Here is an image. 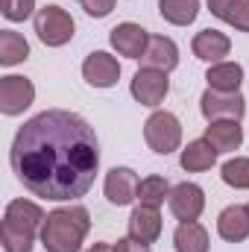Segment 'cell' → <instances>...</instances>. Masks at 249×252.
<instances>
[{"instance_id":"6da1fadb","label":"cell","mask_w":249,"mask_h":252,"mask_svg":"<svg viewBox=\"0 0 249 252\" xmlns=\"http://www.w3.org/2000/svg\"><path fill=\"white\" fill-rule=\"evenodd\" d=\"M9 161L32 196L53 202L79 199L91 190L100 170L97 132L73 112L47 109L18 129Z\"/></svg>"},{"instance_id":"7a4b0ae2","label":"cell","mask_w":249,"mask_h":252,"mask_svg":"<svg viewBox=\"0 0 249 252\" xmlns=\"http://www.w3.org/2000/svg\"><path fill=\"white\" fill-rule=\"evenodd\" d=\"M91 229V214L82 205L53 208L41 226V247L47 252H79Z\"/></svg>"},{"instance_id":"3957f363","label":"cell","mask_w":249,"mask_h":252,"mask_svg":"<svg viewBox=\"0 0 249 252\" xmlns=\"http://www.w3.org/2000/svg\"><path fill=\"white\" fill-rule=\"evenodd\" d=\"M44 217L47 214L41 211V205L30 199H12L3 211V226H0L3 252H32L35 238H41Z\"/></svg>"},{"instance_id":"277c9868","label":"cell","mask_w":249,"mask_h":252,"mask_svg":"<svg viewBox=\"0 0 249 252\" xmlns=\"http://www.w3.org/2000/svg\"><path fill=\"white\" fill-rule=\"evenodd\" d=\"M144 141L153 153L170 156L182 147V124L173 112H153L144 124Z\"/></svg>"},{"instance_id":"5b68a950","label":"cell","mask_w":249,"mask_h":252,"mask_svg":"<svg viewBox=\"0 0 249 252\" xmlns=\"http://www.w3.org/2000/svg\"><path fill=\"white\" fill-rule=\"evenodd\" d=\"M73 30H76V24H73L70 12L62 9V6H53L50 3V6H44V9L35 12V32H38V38L47 47H62V44H67L73 38Z\"/></svg>"},{"instance_id":"8992f818","label":"cell","mask_w":249,"mask_h":252,"mask_svg":"<svg viewBox=\"0 0 249 252\" xmlns=\"http://www.w3.org/2000/svg\"><path fill=\"white\" fill-rule=\"evenodd\" d=\"M199 112L208 124L211 121H244L247 100H244L241 91H214V88H208L199 97Z\"/></svg>"},{"instance_id":"52a82bcc","label":"cell","mask_w":249,"mask_h":252,"mask_svg":"<svg viewBox=\"0 0 249 252\" xmlns=\"http://www.w3.org/2000/svg\"><path fill=\"white\" fill-rule=\"evenodd\" d=\"M132 97L141 103V106H150L156 109L158 103H164L167 91H170V79L164 70H156V67H141L135 76H132V85H129Z\"/></svg>"},{"instance_id":"ba28073f","label":"cell","mask_w":249,"mask_h":252,"mask_svg":"<svg viewBox=\"0 0 249 252\" xmlns=\"http://www.w3.org/2000/svg\"><path fill=\"white\" fill-rule=\"evenodd\" d=\"M35 100V85L27 76H3L0 79V112L6 118L21 115L24 109H30Z\"/></svg>"},{"instance_id":"9c48e42d","label":"cell","mask_w":249,"mask_h":252,"mask_svg":"<svg viewBox=\"0 0 249 252\" xmlns=\"http://www.w3.org/2000/svg\"><path fill=\"white\" fill-rule=\"evenodd\" d=\"M170 211L179 223L187 220H199L202 208H205V190L196 182H179L176 188H170Z\"/></svg>"},{"instance_id":"30bf717a","label":"cell","mask_w":249,"mask_h":252,"mask_svg":"<svg viewBox=\"0 0 249 252\" xmlns=\"http://www.w3.org/2000/svg\"><path fill=\"white\" fill-rule=\"evenodd\" d=\"M138 185H141V179H138V173H135L132 167H112V170L106 173L103 193H106V199H109L112 205L124 208V205H129V202L138 199Z\"/></svg>"},{"instance_id":"8fae6325","label":"cell","mask_w":249,"mask_h":252,"mask_svg":"<svg viewBox=\"0 0 249 252\" xmlns=\"http://www.w3.org/2000/svg\"><path fill=\"white\" fill-rule=\"evenodd\" d=\"M82 76H85V82L94 85V88H112V85H118V79H121V62H118L112 53H106V50H94V53L82 62Z\"/></svg>"},{"instance_id":"7c38bea8","label":"cell","mask_w":249,"mask_h":252,"mask_svg":"<svg viewBox=\"0 0 249 252\" xmlns=\"http://www.w3.org/2000/svg\"><path fill=\"white\" fill-rule=\"evenodd\" d=\"M112 47L118 50V56H126V59H141L147 53V44H150V32L141 27V24H132V21H124L112 30L109 35Z\"/></svg>"},{"instance_id":"4fadbf2b","label":"cell","mask_w":249,"mask_h":252,"mask_svg":"<svg viewBox=\"0 0 249 252\" xmlns=\"http://www.w3.org/2000/svg\"><path fill=\"white\" fill-rule=\"evenodd\" d=\"M190 50H193L196 59H202L208 64H217V62H223V56H229L232 38L226 32H220V30H202V32L193 35Z\"/></svg>"},{"instance_id":"5bb4252c","label":"cell","mask_w":249,"mask_h":252,"mask_svg":"<svg viewBox=\"0 0 249 252\" xmlns=\"http://www.w3.org/2000/svg\"><path fill=\"white\" fill-rule=\"evenodd\" d=\"M144 67H156V70H176L179 67V47L173 38L167 35H150V44H147V53L141 56Z\"/></svg>"},{"instance_id":"9a60e30c","label":"cell","mask_w":249,"mask_h":252,"mask_svg":"<svg viewBox=\"0 0 249 252\" xmlns=\"http://www.w3.org/2000/svg\"><path fill=\"white\" fill-rule=\"evenodd\" d=\"M217 235L229 244H241L249 238V205H229L217 217Z\"/></svg>"},{"instance_id":"2e32d148","label":"cell","mask_w":249,"mask_h":252,"mask_svg":"<svg viewBox=\"0 0 249 252\" xmlns=\"http://www.w3.org/2000/svg\"><path fill=\"white\" fill-rule=\"evenodd\" d=\"M161 235V214L153 205H138L129 214V238L141 244H156Z\"/></svg>"},{"instance_id":"e0dca14e","label":"cell","mask_w":249,"mask_h":252,"mask_svg":"<svg viewBox=\"0 0 249 252\" xmlns=\"http://www.w3.org/2000/svg\"><path fill=\"white\" fill-rule=\"evenodd\" d=\"M205 141L217 153H235L244 144V126L241 121H211L205 126Z\"/></svg>"},{"instance_id":"ac0fdd59","label":"cell","mask_w":249,"mask_h":252,"mask_svg":"<svg viewBox=\"0 0 249 252\" xmlns=\"http://www.w3.org/2000/svg\"><path fill=\"white\" fill-rule=\"evenodd\" d=\"M217 156H220V153H217L205 138H196V141H190L185 150H182L179 164H182V170H187V173H202V170H211V167H214Z\"/></svg>"},{"instance_id":"d6986e66","label":"cell","mask_w":249,"mask_h":252,"mask_svg":"<svg viewBox=\"0 0 249 252\" xmlns=\"http://www.w3.org/2000/svg\"><path fill=\"white\" fill-rule=\"evenodd\" d=\"M211 15L226 21L229 27L249 32V0H205Z\"/></svg>"},{"instance_id":"ffe728a7","label":"cell","mask_w":249,"mask_h":252,"mask_svg":"<svg viewBox=\"0 0 249 252\" xmlns=\"http://www.w3.org/2000/svg\"><path fill=\"white\" fill-rule=\"evenodd\" d=\"M173 247L176 252H208V232L202 223L196 220H187V223H179L176 232H173Z\"/></svg>"},{"instance_id":"44dd1931","label":"cell","mask_w":249,"mask_h":252,"mask_svg":"<svg viewBox=\"0 0 249 252\" xmlns=\"http://www.w3.org/2000/svg\"><path fill=\"white\" fill-rule=\"evenodd\" d=\"M205 79H208V88H214V91H241V82H244V64L217 62V64L208 67Z\"/></svg>"},{"instance_id":"7402d4cb","label":"cell","mask_w":249,"mask_h":252,"mask_svg":"<svg viewBox=\"0 0 249 252\" xmlns=\"http://www.w3.org/2000/svg\"><path fill=\"white\" fill-rule=\"evenodd\" d=\"M158 12L167 24L173 27H187L199 15V0H158Z\"/></svg>"},{"instance_id":"603a6c76","label":"cell","mask_w":249,"mask_h":252,"mask_svg":"<svg viewBox=\"0 0 249 252\" xmlns=\"http://www.w3.org/2000/svg\"><path fill=\"white\" fill-rule=\"evenodd\" d=\"M27 56H30L27 38L15 30H0V64L12 67V64H21Z\"/></svg>"},{"instance_id":"cb8c5ba5","label":"cell","mask_w":249,"mask_h":252,"mask_svg":"<svg viewBox=\"0 0 249 252\" xmlns=\"http://www.w3.org/2000/svg\"><path fill=\"white\" fill-rule=\"evenodd\" d=\"M164 199H170V185H167L164 176H147V179H141V185H138V202L141 205L161 208Z\"/></svg>"},{"instance_id":"d4e9b609","label":"cell","mask_w":249,"mask_h":252,"mask_svg":"<svg viewBox=\"0 0 249 252\" xmlns=\"http://www.w3.org/2000/svg\"><path fill=\"white\" fill-rule=\"evenodd\" d=\"M220 179L229 185V188H238V190H249V158H229L220 170Z\"/></svg>"},{"instance_id":"484cf974","label":"cell","mask_w":249,"mask_h":252,"mask_svg":"<svg viewBox=\"0 0 249 252\" xmlns=\"http://www.w3.org/2000/svg\"><path fill=\"white\" fill-rule=\"evenodd\" d=\"M35 9V0H0V12L6 21L18 24V21H27Z\"/></svg>"},{"instance_id":"4316f807","label":"cell","mask_w":249,"mask_h":252,"mask_svg":"<svg viewBox=\"0 0 249 252\" xmlns=\"http://www.w3.org/2000/svg\"><path fill=\"white\" fill-rule=\"evenodd\" d=\"M118 0H82V9L91 15V18H106L112 9H115Z\"/></svg>"},{"instance_id":"83f0119b","label":"cell","mask_w":249,"mask_h":252,"mask_svg":"<svg viewBox=\"0 0 249 252\" xmlns=\"http://www.w3.org/2000/svg\"><path fill=\"white\" fill-rule=\"evenodd\" d=\"M112 247H115V252H150V244H141L135 238H124V241H118Z\"/></svg>"},{"instance_id":"f1b7e54d","label":"cell","mask_w":249,"mask_h":252,"mask_svg":"<svg viewBox=\"0 0 249 252\" xmlns=\"http://www.w3.org/2000/svg\"><path fill=\"white\" fill-rule=\"evenodd\" d=\"M85 252H115V247L112 244H94L91 250H85Z\"/></svg>"}]
</instances>
